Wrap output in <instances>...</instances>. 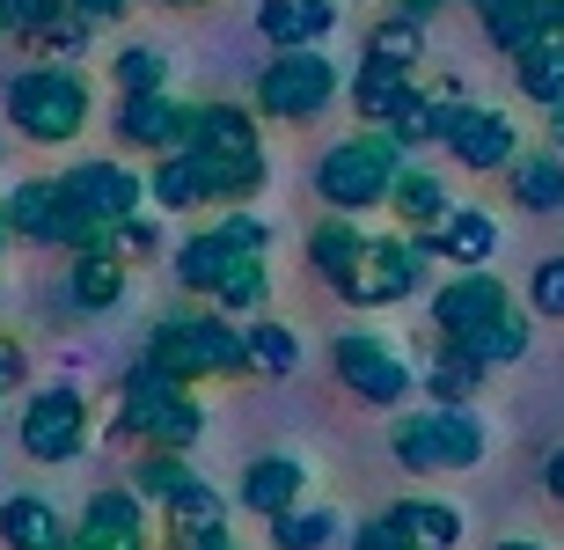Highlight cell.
I'll use <instances>...</instances> for the list:
<instances>
[{
	"instance_id": "1",
	"label": "cell",
	"mask_w": 564,
	"mask_h": 550,
	"mask_svg": "<svg viewBox=\"0 0 564 550\" xmlns=\"http://www.w3.org/2000/svg\"><path fill=\"white\" fill-rule=\"evenodd\" d=\"M184 148L206 162V184H213V206H250L272 162H264V140H257V118L242 104H198L191 110V132Z\"/></svg>"
},
{
	"instance_id": "2",
	"label": "cell",
	"mask_w": 564,
	"mask_h": 550,
	"mask_svg": "<svg viewBox=\"0 0 564 550\" xmlns=\"http://www.w3.org/2000/svg\"><path fill=\"white\" fill-rule=\"evenodd\" d=\"M147 367L169 381H206V375H250V338L228 316H169L147 338Z\"/></svg>"
},
{
	"instance_id": "3",
	"label": "cell",
	"mask_w": 564,
	"mask_h": 550,
	"mask_svg": "<svg viewBox=\"0 0 564 550\" xmlns=\"http://www.w3.org/2000/svg\"><path fill=\"white\" fill-rule=\"evenodd\" d=\"M397 176H403V148L381 126L352 132V140H337V148L315 162V191H323V206H337V213L381 206V198L397 191Z\"/></svg>"
},
{
	"instance_id": "4",
	"label": "cell",
	"mask_w": 564,
	"mask_h": 550,
	"mask_svg": "<svg viewBox=\"0 0 564 550\" xmlns=\"http://www.w3.org/2000/svg\"><path fill=\"white\" fill-rule=\"evenodd\" d=\"M8 118H15L22 140L66 148L88 126V82L74 66H22L15 82H8Z\"/></svg>"
},
{
	"instance_id": "5",
	"label": "cell",
	"mask_w": 564,
	"mask_h": 550,
	"mask_svg": "<svg viewBox=\"0 0 564 550\" xmlns=\"http://www.w3.org/2000/svg\"><path fill=\"white\" fill-rule=\"evenodd\" d=\"M389 447L419 477H433V470H477L484 463V425L469 419V403H433V411H411L389 433Z\"/></svg>"
},
{
	"instance_id": "6",
	"label": "cell",
	"mask_w": 564,
	"mask_h": 550,
	"mask_svg": "<svg viewBox=\"0 0 564 550\" xmlns=\"http://www.w3.org/2000/svg\"><path fill=\"white\" fill-rule=\"evenodd\" d=\"M126 433H140L147 447H162V455H176V447H198V433H206V411L184 397V381L154 375V367H132L126 381Z\"/></svg>"
},
{
	"instance_id": "7",
	"label": "cell",
	"mask_w": 564,
	"mask_h": 550,
	"mask_svg": "<svg viewBox=\"0 0 564 550\" xmlns=\"http://www.w3.org/2000/svg\"><path fill=\"white\" fill-rule=\"evenodd\" d=\"M337 104V66L323 60V44L308 52H279L264 74H257V110L264 118H286V126H308Z\"/></svg>"
},
{
	"instance_id": "8",
	"label": "cell",
	"mask_w": 564,
	"mask_h": 550,
	"mask_svg": "<svg viewBox=\"0 0 564 550\" xmlns=\"http://www.w3.org/2000/svg\"><path fill=\"white\" fill-rule=\"evenodd\" d=\"M425 265H433L425 242H411V235H375L367 257H359V272L345 279L337 294L352 301V309H389V301H411L425 287Z\"/></svg>"
},
{
	"instance_id": "9",
	"label": "cell",
	"mask_w": 564,
	"mask_h": 550,
	"mask_svg": "<svg viewBox=\"0 0 564 550\" xmlns=\"http://www.w3.org/2000/svg\"><path fill=\"white\" fill-rule=\"evenodd\" d=\"M88 441V397L82 389H37L22 403V455L30 463H74Z\"/></svg>"
},
{
	"instance_id": "10",
	"label": "cell",
	"mask_w": 564,
	"mask_h": 550,
	"mask_svg": "<svg viewBox=\"0 0 564 550\" xmlns=\"http://www.w3.org/2000/svg\"><path fill=\"white\" fill-rule=\"evenodd\" d=\"M330 367L359 403H403L411 397V367H403L375 331H345V338L330 345Z\"/></svg>"
},
{
	"instance_id": "11",
	"label": "cell",
	"mask_w": 564,
	"mask_h": 550,
	"mask_svg": "<svg viewBox=\"0 0 564 550\" xmlns=\"http://www.w3.org/2000/svg\"><path fill=\"white\" fill-rule=\"evenodd\" d=\"M513 301H506V279L499 272H462V279H447L433 294V331H440V345H469L484 331V323H499Z\"/></svg>"
},
{
	"instance_id": "12",
	"label": "cell",
	"mask_w": 564,
	"mask_h": 550,
	"mask_svg": "<svg viewBox=\"0 0 564 550\" xmlns=\"http://www.w3.org/2000/svg\"><path fill=\"white\" fill-rule=\"evenodd\" d=\"M440 148L455 154L462 170H513V154H521V132L513 118L491 104H455L447 132H440Z\"/></svg>"
},
{
	"instance_id": "13",
	"label": "cell",
	"mask_w": 564,
	"mask_h": 550,
	"mask_svg": "<svg viewBox=\"0 0 564 550\" xmlns=\"http://www.w3.org/2000/svg\"><path fill=\"white\" fill-rule=\"evenodd\" d=\"M59 191H66V206L82 213L88 228H118V220H132L140 198H147V184L132 170H118V162H82V170L59 176Z\"/></svg>"
},
{
	"instance_id": "14",
	"label": "cell",
	"mask_w": 564,
	"mask_h": 550,
	"mask_svg": "<svg viewBox=\"0 0 564 550\" xmlns=\"http://www.w3.org/2000/svg\"><path fill=\"white\" fill-rule=\"evenodd\" d=\"M66 550H147V499L140 492H96Z\"/></svg>"
},
{
	"instance_id": "15",
	"label": "cell",
	"mask_w": 564,
	"mask_h": 550,
	"mask_svg": "<svg viewBox=\"0 0 564 550\" xmlns=\"http://www.w3.org/2000/svg\"><path fill=\"white\" fill-rule=\"evenodd\" d=\"M191 132V104H176L169 88H154V96H126L118 104V140L126 148H147V154H176Z\"/></svg>"
},
{
	"instance_id": "16",
	"label": "cell",
	"mask_w": 564,
	"mask_h": 550,
	"mask_svg": "<svg viewBox=\"0 0 564 550\" xmlns=\"http://www.w3.org/2000/svg\"><path fill=\"white\" fill-rule=\"evenodd\" d=\"M257 30L279 52H308L337 30V0H257Z\"/></svg>"
},
{
	"instance_id": "17",
	"label": "cell",
	"mask_w": 564,
	"mask_h": 550,
	"mask_svg": "<svg viewBox=\"0 0 564 550\" xmlns=\"http://www.w3.org/2000/svg\"><path fill=\"white\" fill-rule=\"evenodd\" d=\"M425 250L462 265V272H477V265H491V250H499V220L484 206H447V220L425 235Z\"/></svg>"
},
{
	"instance_id": "18",
	"label": "cell",
	"mask_w": 564,
	"mask_h": 550,
	"mask_svg": "<svg viewBox=\"0 0 564 550\" xmlns=\"http://www.w3.org/2000/svg\"><path fill=\"white\" fill-rule=\"evenodd\" d=\"M308 499V470L293 463V455H257L250 470H242V507L264 514V521H279L286 507H301Z\"/></svg>"
},
{
	"instance_id": "19",
	"label": "cell",
	"mask_w": 564,
	"mask_h": 550,
	"mask_svg": "<svg viewBox=\"0 0 564 550\" xmlns=\"http://www.w3.org/2000/svg\"><path fill=\"white\" fill-rule=\"evenodd\" d=\"M66 521L59 507L44 499V492H15V499H0V543L8 550H66Z\"/></svg>"
},
{
	"instance_id": "20",
	"label": "cell",
	"mask_w": 564,
	"mask_h": 550,
	"mask_svg": "<svg viewBox=\"0 0 564 550\" xmlns=\"http://www.w3.org/2000/svg\"><path fill=\"white\" fill-rule=\"evenodd\" d=\"M8 235H22V242H59V220H66V191L59 176L44 184V176H30V184L8 191Z\"/></svg>"
},
{
	"instance_id": "21",
	"label": "cell",
	"mask_w": 564,
	"mask_h": 550,
	"mask_svg": "<svg viewBox=\"0 0 564 550\" xmlns=\"http://www.w3.org/2000/svg\"><path fill=\"white\" fill-rule=\"evenodd\" d=\"M367 242H375V235H359L352 220H345V213H330V220H315V235H308V265L315 272H323V287H345V279L359 272V257H367Z\"/></svg>"
},
{
	"instance_id": "22",
	"label": "cell",
	"mask_w": 564,
	"mask_h": 550,
	"mask_svg": "<svg viewBox=\"0 0 564 550\" xmlns=\"http://www.w3.org/2000/svg\"><path fill=\"white\" fill-rule=\"evenodd\" d=\"M419 96V82L403 74V66H381V60H367L352 74V110H359V126H389L403 104Z\"/></svg>"
},
{
	"instance_id": "23",
	"label": "cell",
	"mask_w": 564,
	"mask_h": 550,
	"mask_svg": "<svg viewBox=\"0 0 564 550\" xmlns=\"http://www.w3.org/2000/svg\"><path fill=\"white\" fill-rule=\"evenodd\" d=\"M147 198H154V206H213V184H206V162H198V154L191 148H176V154H162V170L147 176Z\"/></svg>"
},
{
	"instance_id": "24",
	"label": "cell",
	"mask_w": 564,
	"mask_h": 550,
	"mask_svg": "<svg viewBox=\"0 0 564 550\" xmlns=\"http://www.w3.org/2000/svg\"><path fill=\"white\" fill-rule=\"evenodd\" d=\"M484 375H491V367H484L469 345H433V360H425V389H433V403H469L484 389Z\"/></svg>"
},
{
	"instance_id": "25",
	"label": "cell",
	"mask_w": 564,
	"mask_h": 550,
	"mask_svg": "<svg viewBox=\"0 0 564 550\" xmlns=\"http://www.w3.org/2000/svg\"><path fill=\"white\" fill-rule=\"evenodd\" d=\"M235 257H242V250H235L228 235L206 228V235H191L184 250H176V279H184L191 294H213V287H220V279L235 272Z\"/></svg>"
},
{
	"instance_id": "26",
	"label": "cell",
	"mask_w": 564,
	"mask_h": 550,
	"mask_svg": "<svg viewBox=\"0 0 564 550\" xmlns=\"http://www.w3.org/2000/svg\"><path fill=\"white\" fill-rule=\"evenodd\" d=\"M513 198H521L528 213H564V154H513Z\"/></svg>"
},
{
	"instance_id": "27",
	"label": "cell",
	"mask_w": 564,
	"mask_h": 550,
	"mask_svg": "<svg viewBox=\"0 0 564 550\" xmlns=\"http://www.w3.org/2000/svg\"><path fill=\"white\" fill-rule=\"evenodd\" d=\"M74 301L82 309H118L126 301V257H110V250H74Z\"/></svg>"
},
{
	"instance_id": "28",
	"label": "cell",
	"mask_w": 564,
	"mask_h": 550,
	"mask_svg": "<svg viewBox=\"0 0 564 550\" xmlns=\"http://www.w3.org/2000/svg\"><path fill=\"white\" fill-rule=\"evenodd\" d=\"M389 514H397V529L419 550H455L462 543V514L447 507V499H397Z\"/></svg>"
},
{
	"instance_id": "29",
	"label": "cell",
	"mask_w": 564,
	"mask_h": 550,
	"mask_svg": "<svg viewBox=\"0 0 564 550\" xmlns=\"http://www.w3.org/2000/svg\"><path fill=\"white\" fill-rule=\"evenodd\" d=\"M513 74H521V96H528V104L564 110V37L528 44L521 60H513Z\"/></svg>"
},
{
	"instance_id": "30",
	"label": "cell",
	"mask_w": 564,
	"mask_h": 550,
	"mask_svg": "<svg viewBox=\"0 0 564 550\" xmlns=\"http://www.w3.org/2000/svg\"><path fill=\"white\" fill-rule=\"evenodd\" d=\"M389 206H397L411 228L433 235L440 220H447V206H455V198H447V184H440L433 170H403V176H397V191H389Z\"/></svg>"
},
{
	"instance_id": "31",
	"label": "cell",
	"mask_w": 564,
	"mask_h": 550,
	"mask_svg": "<svg viewBox=\"0 0 564 550\" xmlns=\"http://www.w3.org/2000/svg\"><path fill=\"white\" fill-rule=\"evenodd\" d=\"M447 118H455V96H440V104H433V96L419 88V96H411V104H403L381 132H389L397 148H425V140H440V132H447Z\"/></svg>"
},
{
	"instance_id": "32",
	"label": "cell",
	"mask_w": 564,
	"mask_h": 550,
	"mask_svg": "<svg viewBox=\"0 0 564 550\" xmlns=\"http://www.w3.org/2000/svg\"><path fill=\"white\" fill-rule=\"evenodd\" d=\"M419 52H425V22H411V15H389V22H375L367 30V60H381V66H419Z\"/></svg>"
},
{
	"instance_id": "33",
	"label": "cell",
	"mask_w": 564,
	"mask_h": 550,
	"mask_svg": "<svg viewBox=\"0 0 564 550\" xmlns=\"http://www.w3.org/2000/svg\"><path fill=\"white\" fill-rule=\"evenodd\" d=\"M337 536V514L330 507H308V499H301V507H286L272 521V550H323Z\"/></svg>"
},
{
	"instance_id": "34",
	"label": "cell",
	"mask_w": 564,
	"mask_h": 550,
	"mask_svg": "<svg viewBox=\"0 0 564 550\" xmlns=\"http://www.w3.org/2000/svg\"><path fill=\"white\" fill-rule=\"evenodd\" d=\"M264 294H272V272H264V257H235V272L213 287V301H220L228 316H250V309H264Z\"/></svg>"
},
{
	"instance_id": "35",
	"label": "cell",
	"mask_w": 564,
	"mask_h": 550,
	"mask_svg": "<svg viewBox=\"0 0 564 550\" xmlns=\"http://www.w3.org/2000/svg\"><path fill=\"white\" fill-rule=\"evenodd\" d=\"M110 74H118L126 96H154V88H169V60L154 52V44H126V52L110 60Z\"/></svg>"
},
{
	"instance_id": "36",
	"label": "cell",
	"mask_w": 564,
	"mask_h": 550,
	"mask_svg": "<svg viewBox=\"0 0 564 550\" xmlns=\"http://www.w3.org/2000/svg\"><path fill=\"white\" fill-rule=\"evenodd\" d=\"M191 485H198V477H191L176 455H154V463H140V477H132V492H140L147 507H176Z\"/></svg>"
},
{
	"instance_id": "37",
	"label": "cell",
	"mask_w": 564,
	"mask_h": 550,
	"mask_svg": "<svg viewBox=\"0 0 564 550\" xmlns=\"http://www.w3.org/2000/svg\"><path fill=\"white\" fill-rule=\"evenodd\" d=\"M469 353H477L484 367H506V360H521V353H528V316H513V309H506L499 323H484L477 338H469Z\"/></svg>"
},
{
	"instance_id": "38",
	"label": "cell",
	"mask_w": 564,
	"mask_h": 550,
	"mask_svg": "<svg viewBox=\"0 0 564 550\" xmlns=\"http://www.w3.org/2000/svg\"><path fill=\"white\" fill-rule=\"evenodd\" d=\"M169 521H176V543L184 536H206V529H228V507H220V492L213 485H191L176 507H169Z\"/></svg>"
},
{
	"instance_id": "39",
	"label": "cell",
	"mask_w": 564,
	"mask_h": 550,
	"mask_svg": "<svg viewBox=\"0 0 564 550\" xmlns=\"http://www.w3.org/2000/svg\"><path fill=\"white\" fill-rule=\"evenodd\" d=\"M250 338V367H264V375H286L293 360H301V345H293L286 323H257V331H242Z\"/></svg>"
},
{
	"instance_id": "40",
	"label": "cell",
	"mask_w": 564,
	"mask_h": 550,
	"mask_svg": "<svg viewBox=\"0 0 564 550\" xmlns=\"http://www.w3.org/2000/svg\"><path fill=\"white\" fill-rule=\"evenodd\" d=\"M52 15H66V0H0V37H37Z\"/></svg>"
},
{
	"instance_id": "41",
	"label": "cell",
	"mask_w": 564,
	"mask_h": 550,
	"mask_svg": "<svg viewBox=\"0 0 564 550\" xmlns=\"http://www.w3.org/2000/svg\"><path fill=\"white\" fill-rule=\"evenodd\" d=\"M528 309H535V316H564V257H543V265L528 272Z\"/></svg>"
},
{
	"instance_id": "42",
	"label": "cell",
	"mask_w": 564,
	"mask_h": 550,
	"mask_svg": "<svg viewBox=\"0 0 564 550\" xmlns=\"http://www.w3.org/2000/svg\"><path fill=\"white\" fill-rule=\"evenodd\" d=\"M220 235H228L242 257H264V250H272V220H257V213H228V220H220Z\"/></svg>"
},
{
	"instance_id": "43",
	"label": "cell",
	"mask_w": 564,
	"mask_h": 550,
	"mask_svg": "<svg viewBox=\"0 0 564 550\" xmlns=\"http://www.w3.org/2000/svg\"><path fill=\"white\" fill-rule=\"evenodd\" d=\"M352 550H419V543H411V536L397 529V514H375V521H367V529L352 536Z\"/></svg>"
},
{
	"instance_id": "44",
	"label": "cell",
	"mask_w": 564,
	"mask_h": 550,
	"mask_svg": "<svg viewBox=\"0 0 564 550\" xmlns=\"http://www.w3.org/2000/svg\"><path fill=\"white\" fill-rule=\"evenodd\" d=\"M66 8H74L88 30H96V22H126V0H66Z\"/></svg>"
},
{
	"instance_id": "45",
	"label": "cell",
	"mask_w": 564,
	"mask_h": 550,
	"mask_svg": "<svg viewBox=\"0 0 564 550\" xmlns=\"http://www.w3.org/2000/svg\"><path fill=\"white\" fill-rule=\"evenodd\" d=\"M15 381H22V345H15V338H0V397H8Z\"/></svg>"
},
{
	"instance_id": "46",
	"label": "cell",
	"mask_w": 564,
	"mask_h": 550,
	"mask_svg": "<svg viewBox=\"0 0 564 550\" xmlns=\"http://www.w3.org/2000/svg\"><path fill=\"white\" fill-rule=\"evenodd\" d=\"M543 485H550V499H557V507H564V447H557V455H550V463H543Z\"/></svg>"
},
{
	"instance_id": "47",
	"label": "cell",
	"mask_w": 564,
	"mask_h": 550,
	"mask_svg": "<svg viewBox=\"0 0 564 550\" xmlns=\"http://www.w3.org/2000/svg\"><path fill=\"white\" fill-rule=\"evenodd\" d=\"M176 550H235V543H228V529H206V536H184Z\"/></svg>"
},
{
	"instance_id": "48",
	"label": "cell",
	"mask_w": 564,
	"mask_h": 550,
	"mask_svg": "<svg viewBox=\"0 0 564 550\" xmlns=\"http://www.w3.org/2000/svg\"><path fill=\"white\" fill-rule=\"evenodd\" d=\"M433 8H447V0H397V15H411V22H425Z\"/></svg>"
},
{
	"instance_id": "49",
	"label": "cell",
	"mask_w": 564,
	"mask_h": 550,
	"mask_svg": "<svg viewBox=\"0 0 564 550\" xmlns=\"http://www.w3.org/2000/svg\"><path fill=\"white\" fill-rule=\"evenodd\" d=\"M491 550H543V543H528V536H506V543H491Z\"/></svg>"
},
{
	"instance_id": "50",
	"label": "cell",
	"mask_w": 564,
	"mask_h": 550,
	"mask_svg": "<svg viewBox=\"0 0 564 550\" xmlns=\"http://www.w3.org/2000/svg\"><path fill=\"white\" fill-rule=\"evenodd\" d=\"M550 132H557V154H564V110H550Z\"/></svg>"
},
{
	"instance_id": "51",
	"label": "cell",
	"mask_w": 564,
	"mask_h": 550,
	"mask_svg": "<svg viewBox=\"0 0 564 550\" xmlns=\"http://www.w3.org/2000/svg\"><path fill=\"white\" fill-rule=\"evenodd\" d=\"M0 242H8V213H0Z\"/></svg>"
},
{
	"instance_id": "52",
	"label": "cell",
	"mask_w": 564,
	"mask_h": 550,
	"mask_svg": "<svg viewBox=\"0 0 564 550\" xmlns=\"http://www.w3.org/2000/svg\"><path fill=\"white\" fill-rule=\"evenodd\" d=\"M176 8H191V0H176Z\"/></svg>"
}]
</instances>
